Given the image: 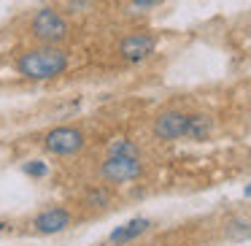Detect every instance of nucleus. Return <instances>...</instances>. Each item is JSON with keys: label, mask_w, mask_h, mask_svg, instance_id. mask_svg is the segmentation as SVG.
Segmentation results:
<instances>
[{"label": "nucleus", "mask_w": 251, "mask_h": 246, "mask_svg": "<svg viewBox=\"0 0 251 246\" xmlns=\"http://www.w3.org/2000/svg\"><path fill=\"white\" fill-rule=\"evenodd\" d=\"M157 49V38L151 33H130L127 38H122L119 44V55L125 57L127 62H141L146 57L154 55Z\"/></svg>", "instance_id": "obj_5"}, {"label": "nucleus", "mask_w": 251, "mask_h": 246, "mask_svg": "<svg viewBox=\"0 0 251 246\" xmlns=\"http://www.w3.org/2000/svg\"><path fill=\"white\" fill-rule=\"evenodd\" d=\"M30 30L44 44H60L68 38V19L54 8H41L30 22Z\"/></svg>", "instance_id": "obj_2"}, {"label": "nucleus", "mask_w": 251, "mask_h": 246, "mask_svg": "<svg viewBox=\"0 0 251 246\" xmlns=\"http://www.w3.org/2000/svg\"><path fill=\"white\" fill-rule=\"evenodd\" d=\"M189 130V116L181 114V111H165L154 119V136L159 141H176V138H184Z\"/></svg>", "instance_id": "obj_6"}, {"label": "nucleus", "mask_w": 251, "mask_h": 246, "mask_svg": "<svg viewBox=\"0 0 251 246\" xmlns=\"http://www.w3.org/2000/svg\"><path fill=\"white\" fill-rule=\"evenodd\" d=\"M213 130V119L205 114H197V116H189V130H186V138L192 141H205Z\"/></svg>", "instance_id": "obj_9"}, {"label": "nucleus", "mask_w": 251, "mask_h": 246, "mask_svg": "<svg viewBox=\"0 0 251 246\" xmlns=\"http://www.w3.org/2000/svg\"><path fill=\"white\" fill-rule=\"evenodd\" d=\"M68 68V55L57 46H41V49H30L25 55H19L17 60V71L25 79H33V82H46V79H54L60 73H65Z\"/></svg>", "instance_id": "obj_1"}, {"label": "nucleus", "mask_w": 251, "mask_h": 246, "mask_svg": "<svg viewBox=\"0 0 251 246\" xmlns=\"http://www.w3.org/2000/svg\"><path fill=\"white\" fill-rule=\"evenodd\" d=\"M44 146L49 149L51 154L68 157V154H76L84 149V133L76 130V127H54V130L46 136Z\"/></svg>", "instance_id": "obj_4"}, {"label": "nucleus", "mask_w": 251, "mask_h": 246, "mask_svg": "<svg viewBox=\"0 0 251 246\" xmlns=\"http://www.w3.org/2000/svg\"><path fill=\"white\" fill-rule=\"evenodd\" d=\"M108 154H122V157H138V146H135L132 141H127V138H116V141H111Z\"/></svg>", "instance_id": "obj_10"}, {"label": "nucleus", "mask_w": 251, "mask_h": 246, "mask_svg": "<svg viewBox=\"0 0 251 246\" xmlns=\"http://www.w3.org/2000/svg\"><path fill=\"white\" fill-rule=\"evenodd\" d=\"M87 200H89V206H105V203H108V192L105 190H92Z\"/></svg>", "instance_id": "obj_13"}, {"label": "nucleus", "mask_w": 251, "mask_h": 246, "mask_svg": "<svg viewBox=\"0 0 251 246\" xmlns=\"http://www.w3.org/2000/svg\"><path fill=\"white\" fill-rule=\"evenodd\" d=\"M89 3H92V0H71V6H73V8H87Z\"/></svg>", "instance_id": "obj_15"}, {"label": "nucleus", "mask_w": 251, "mask_h": 246, "mask_svg": "<svg viewBox=\"0 0 251 246\" xmlns=\"http://www.w3.org/2000/svg\"><path fill=\"white\" fill-rule=\"evenodd\" d=\"M143 170L141 160L138 157H122V154H108L103 165H100V176L105 181H114V184H125V181L138 179Z\"/></svg>", "instance_id": "obj_3"}, {"label": "nucleus", "mask_w": 251, "mask_h": 246, "mask_svg": "<svg viewBox=\"0 0 251 246\" xmlns=\"http://www.w3.org/2000/svg\"><path fill=\"white\" fill-rule=\"evenodd\" d=\"M243 195H246V197H251V184H249V187H246V190H243Z\"/></svg>", "instance_id": "obj_16"}, {"label": "nucleus", "mask_w": 251, "mask_h": 246, "mask_svg": "<svg viewBox=\"0 0 251 246\" xmlns=\"http://www.w3.org/2000/svg\"><path fill=\"white\" fill-rule=\"evenodd\" d=\"M71 211L68 208H60V206H54V208H46V211H41L38 217H35V222H33V227L38 230L41 235H57V233H62V230H68L71 227Z\"/></svg>", "instance_id": "obj_7"}, {"label": "nucleus", "mask_w": 251, "mask_h": 246, "mask_svg": "<svg viewBox=\"0 0 251 246\" xmlns=\"http://www.w3.org/2000/svg\"><path fill=\"white\" fill-rule=\"evenodd\" d=\"M162 0H132V6H138V8H151V6H159Z\"/></svg>", "instance_id": "obj_14"}, {"label": "nucleus", "mask_w": 251, "mask_h": 246, "mask_svg": "<svg viewBox=\"0 0 251 246\" xmlns=\"http://www.w3.org/2000/svg\"><path fill=\"white\" fill-rule=\"evenodd\" d=\"M146 230H149V219L138 217V219H130V222H125L122 227L111 230L108 241H111V244H130V241L141 238V235L146 233Z\"/></svg>", "instance_id": "obj_8"}, {"label": "nucleus", "mask_w": 251, "mask_h": 246, "mask_svg": "<svg viewBox=\"0 0 251 246\" xmlns=\"http://www.w3.org/2000/svg\"><path fill=\"white\" fill-rule=\"evenodd\" d=\"M25 173L35 176V179H44V176L49 173V168H46V163H41V160H30V163H25Z\"/></svg>", "instance_id": "obj_11"}, {"label": "nucleus", "mask_w": 251, "mask_h": 246, "mask_svg": "<svg viewBox=\"0 0 251 246\" xmlns=\"http://www.w3.org/2000/svg\"><path fill=\"white\" fill-rule=\"evenodd\" d=\"M227 235H229V238H249V235H251V224H246V222H235V224H229Z\"/></svg>", "instance_id": "obj_12"}]
</instances>
